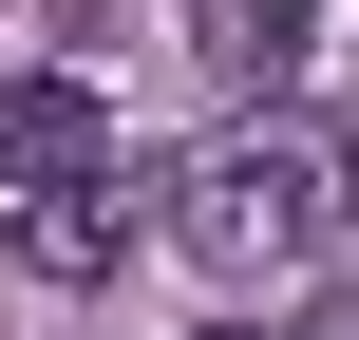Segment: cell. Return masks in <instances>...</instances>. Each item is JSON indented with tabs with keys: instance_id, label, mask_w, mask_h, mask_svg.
<instances>
[{
	"instance_id": "6da1fadb",
	"label": "cell",
	"mask_w": 359,
	"mask_h": 340,
	"mask_svg": "<svg viewBox=\"0 0 359 340\" xmlns=\"http://www.w3.org/2000/svg\"><path fill=\"white\" fill-rule=\"evenodd\" d=\"M341 132L322 114H227L189 170H170V246L208 265V284H303L322 265V227H341Z\"/></svg>"
},
{
	"instance_id": "7a4b0ae2",
	"label": "cell",
	"mask_w": 359,
	"mask_h": 340,
	"mask_svg": "<svg viewBox=\"0 0 359 340\" xmlns=\"http://www.w3.org/2000/svg\"><path fill=\"white\" fill-rule=\"evenodd\" d=\"M151 227H170V189H133V170H76V189H19V208H0L19 284H114Z\"/></svg>"
},
{
	"instance_id": "3957f363",
	"label": "cell",
	"mask_w": 359,
	"mask_h": 340,
	"mask_svg": "<svg viewBox=\"0 0 359 340\" xmlns=\"http://www.w3.org/2000/svg\"><path fill=\"white\" fill-rule=\"evenodd\" d=\"M76 170H133L114 95L95 76H0V189H76Z\"/></svg>"
},
{
	"instance_id": "277c9868",
	"label": "cell",
	"mask_w": 359,
	"mask_h": 340,
	"mask_svg": "<svg viewBox=\"0 0 359 340\" xmlns=\"http://www.w3.org/2000/svg\"><path fill=\"white\" fill-rule=\"evenodd\" d=\"M189 57L208 76H284L303 57V0H189Z\"/></svg>"
},
{
	"instance_id": "5b68a950",
	"label": "cell",
	"mask_w": 359,
	"mask_h": 340,
	"mask_svg": "<svg viewBox=\"0 0 359 340\" xmlns=\"http://www.w3.org/2000/svg\"><path fill=\"white\" fill-rule=\"evenodd\" d=\"M284 340H359V284H322V303H284Z\"/></svg>"
}]
</instances>
